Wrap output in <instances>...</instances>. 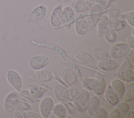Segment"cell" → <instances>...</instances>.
<instances>
[{
  "mask_svg": "<svg viewBox=\"0 0 134 118\" xmlns=\"http://www.w3.org/2000/svg\"><path fill=\"white\" fill-rule=\"evenodd\" d=\"M89 98L90 94L87 89L82 88L79 90L75 98L72 101V103L75 111L79 112L85 111Z\"/></svg>",
  "mask_w": 134,
  "mask_h": 118,
  "instance_id": "obj_1",
  "label": "cell"
},
{
  "mask_svg": "<svg viewBox=\"0 0 134 118\" xmlns=\"http://www.w3.org/2000/svg\"><path fill=\"white\" fill-rule=\"evenodd\" d=\"M19 99L20 95L17 91H12L7 95L4 101V108L8 114L11 115L14 112Z\"/></svg>",
  "mask_w": 134,
  "mask_h": 118,
  "instance_id": "obj_2",
  "label": "cell"
},
{
  "mask_svg": "<svg viewBox=\"0 0 134 118\" xmlns=\"http://www.w3.org/2000/svg\"><path fill=\"white\" fill-rule=\"evenodd\" d=\"M29 79L34 82L47 83L53 78V74L50 71L46 69H40L34 71L29 76Z\"/></svg>",
  "mask_w": 134,
  "mask_h": 118,
  "instance_id": "obj_3",
  "label": "cell"
},
{
  "mask_svg": "<svg viewBox=\"0 0 134 118\" xmlns=\"http://www.w3.org/2000/svg\"><path fill=\"white\" fill-rule=\"evenodd\" d=\"M51 58L45 55H37L32 57L29 60V67L34 70H37L44 68L50 61Z\"/></svg>",
  "mask_w": 134,
  "mask_h": 118,
  "instance_id": "obj_4",
  "label": "cell"
},
{
  "mask_svg": "<svg viewBox=\"0 0 134 118\" xmlns=\"http://www.w3.org/2000/svg\"><path fill=\"white\" fill-rule=\"evenodd\" d=\"M40 101L39 111L41 117L43 118H48L54 104L53 100L52 97L46 96Z\"/></svg>",
  "mask_w": 134,
  "mask_h": 118,
  "instance_id": "obj_5",
  "label": "cell"
},
{
  "mask_svg": "<svg viewBox=\"0 0 134 118\" xmlns=\"http://www.w3.org/2000/svg\"><path fill=\"white\" fill-rule=\"evenodd\" d=\"M47 13V7L44 5L41 4L36 7L31 11L28 19V23H33L42 20Z\"/></svg>",
  "mask_w": 134,
  "mask_h": 118,
  "instance_id": "obj_6",
  "label": "cell"
},
{
  "mask_svg": "<svg viewBox=\"0 0 134 118\" xmlns=\"http://www.w3.org/2000/svg\"><path fill=\"white\" fill-rule=\"evenodd\" d=\"M129 48L126 43L117 42L112 46L109 54L113 58H120L123 57Z\"/></svg>",
  "mask_w": 134,
  "mask_h": 118,
  "instance_id": "obj_7",
  "label": "cell"
},
{
  "mask_svg": "<svg viewBox=\"0 0 134 118\" xmlns=\"http://www.w3.org/2000/svg\"><path fill=\"white\" fill-rule=\"evenodd\" d=\"M61 77L69 87L74 84L78 78L75 71L73 69L68 66L64 67L62 69L61 73Z\"/></svg>",
  "mask_w": 134,
  "mask_h": 118,
  "instance_id": "obj_8",
  "label": "cell"
},
{
  "mask_svg": "<svg viewBox=\"0 0 134 118\" xmlns=\"http://www.w3.org/2000/svg\"><path fill=\"white\" fill-rule=\"evenodd\" d=\"M7 78L9 83L17 91H20L23 85V80L20 74L14 70H9L7 74Z\"/></svg>",
  "mask_w": 134,
  "mask_h": 118,
  "instance_id": "obj_9",
  "label": "cell"
},
{
  "mask_svg": "<svg viewBox=\"0 0 134 118\" xmlns=\"http://www.w3.org/2000/svg\"><path fill=\"white\" fill-rule=\"evenodd\" d=\"M97 68L103 71H109L117 69L119 64L110 58H105L99 61L97 63Z\"/></svg>",
  "mask_w": 134,
  "mask_h": 118,
  "instance_id": "obj_10",
  "label": "cell"
},
{
  "mask_svg": "<svg viewBox=\"0 0 134 118\" xmlns=\"http://www.w3.org/2000/svg\"><path fill=\"white\" fill-rule=\"evenodd\" d=\"M74 30L80 36L85 35L90 30V25L86 16L76 19L74 23Z\"/></svg>",
  "mask_w": 134,
  "mask_h": 118,
  "instance_id": "obj_11",
  "label": "cell"
},
{
  "mask_svg": "<svg viewBox=\"0 0 134 118\" xmlns=\"http://www.w3.org/2000/svg\"><path fill=\"white\" fill-rule=\"evenodd\" d=\"M62 6L58 5L54 8L51 12L50 23L54 29H58L62 25Z\"/></svg>",
  "mask_w": 134,
  "mask_h": 118,
  "instance_id": "obj_12",
  "label": "cell"
},
{
  "mask_svg": "<svg viewBox=\"0 0 134 118\" xmlns=\"http://www.w3.org/2000/svg\"><path fill=\"white\" fill-rule=\"evenodd\" d=\"M93 86V90L94 93L98 96H100L104 94L106 88V82L103 77L98 73L95 74V77Z\"/></svg>",
  "mask_w": 134,
  "mask_h": 118,
  "instance_id": "obj_13",
  "label": "cell"
},
{
  "mask_svg": "<svg viewBox=\"0 0 134 118\" xmlns=\"http://www.w3.org/2000/svg\"><path fill=\"white\" fill-rule=\"evenodd\" d=\"M76 60L80 63L87 67H93L94 61L93 57L87 52L79 51L75 55Z\"/></svg>",
  "mask_w": 134,
  "mask_h": 118,
  "instance_id": "obj_14",
  "label": "cell"
},
{
  "mask_svg": "<svg viewBox=\"0 0 134 118\" xmlns=\"http://www.w3.org/2000/svg\"><path fill=\"white\" fill-rule=\"evenodd\" d=\"M94 5V3L91 1L77 0L73 9L75 13L81 14L90 10Z\"/></svg>",
  "mask_w": 134,
  "mask_h": 118,
  "instance_id": "obj_15",
  "label": "cell"
},
{
  "mask_svg": "<svg viewBox=\"0 0 134 118\" xmlns=\"http://www.w3.org/2000/svg\"><path fill=\"white\" fill-rule=\"evenodd\" d=\"M104 93L105 100L112 107H114L119 102V98L117 94L112 89L110 85H108L106 87Z\"/></svg>",
  "mask_w": 134,
  "mask_h": 118,
  "instance_id": "obj_16",
  "label": "cell"
},
{
  "mask_svg": "<svg viewBox=\"0 0 134 118\" xmlns=\"http://www.w3.org/2000/svg\"><path fill=\"white\" fill-rule=\"evenodd\" d=\"M75 18V12L70 6H66L62 9V25L71 24Z\"/></svg>",
  "mask_w": 134,
  "mask_h": 118,
  "instance_id": "obj_17",
  "label": "cell"
},
{
  "mask_svg": "<svg viewBox=\"0 0 134 118\" xmlns=\"http://www.w3.org/2000/svg\"><path fill=\"white\" fill-rule=\"evenodd\" d=\"M121 12L119 9L116 7L110 8L108 12L109 27L113 29L121 18Z\"/></svg>",
  "mask_w": 134,
  "mask_h": 118,
  "instance_id": "obj_18",
  "label": "cell"
},
{
  "mask_svg": "<svg viewBox=\"0 0 134 118\" xmlns=\"http://www.w3.org/2000/svg\"><path fill=\"white\" fill-rule=\"evenodd\" d=\"M68 88L58 82H55L54 84V94L57 100L61 101L67 100Z\"/></svg>",
  "mask_w": 134,
  "mask_h": 118,
  "instance_id": "obj_19",
  "label": "cell"
},
{
  "mask_svg": "<svg viewBox=\"0 0 134 118\" xmlns=\"http://www.w3.org/2000/svg\"><path fill=\"white\" fill-rule=\"evenodd\" d=\"M97 36L98 37H101L110 28L109 20L107 15H103L100 16V19L97 24Z\"/></svg>",
  "mask_w": 134,
  "mask_h": 118,
  "instance_id": "obj_20",
  "label": "cell"
},
{
  "mask_svg": "<svg viewBox=\"0 0 134 118\" xmlns=\"http://www.w3.org/2000/svg\"><path fill=\"white\" fill-rule=\"evenodd\" d=\"M114 76L125 82H132L134 80V73L132 70L123 69L117 71L114 73Z\"/></svg>",
  "mask_w": 134,
  "mask_h": 118,
  "instance_id": "obj_21",
  "label": "cell"
},
{
  "mask_svg": "<svg viewBox=\"0 0 134 118\" xmlns=\"http://www.w3.org/2000/svg\"><path fill=\"white\" fill-rule=\"evenodd\" d=\"M99 99L96 95L90 97L86 104V110L91 116H92L95 111L99 107Z\"/></svg>",
  "mask_w": 134,
  "mask_h": 118,
  "instance_id": "obj_22",
  "label": "cell"
},
{
  "mask_svg": "<svg viewBox=\"0 0 134 118\" xmlns=\"http://www.w3.org/2000/svg\"><path fill=\"white\" fill-rule=\"evenodd\" d=\"M110 85L117 94L119 98H121L125 90V86L123 82L116 77L111 81Z\"/></svg>",
  "mask_w": 134,
  "mask_h": 118,
  "instance_id": "obj_23",
  "label": "cell"
},
{
  "mask_svg": "<svg viewBox=\"0 0 134 118\" xmlns=\"http://www.w3.org/2000/svg\"><path fill=\"white\" fill-rule=\"evenodd\" d=\"M92 53L94 57L98 60L105 58H111L109 53L107 51L96 46H92Z\"/></svg>",
  "mask_w": 134,
  "mask_h": 118,
  "instance_id": "obj_24",
  "label": "cell"
},
{
  "mask_svg": "<svg viewBox=\"0 0 134 118\" xmlns=\"http://www.w3.org/2000/svg\"><path fill=\"white\" fill-rule=\"evenodd\" d=\"M48 90V89L38 85H34L29 87V91L34 97L37 98H41Z\"/></svg>",
  "mask_w": 134,
  "mask_h": 118,
  "instance_id": "obj_25",
  "label": "cell"
},
{
  "mask_svg": "<svg viewBox=\"0 0 134 118\" xmlns=\"http://www.w3.org/2000/svg\"><path fill=\"white\" fill-rule=\"evenodd\" d=\"M52 112L54 114L57 118H65L67 114L65 108L62 102L54 104Z\"/></svg>",
  "mask_w": 134,
  "mask_h": 118,
  "instance_id": "obj_26",
  "label": "cell"
},
{
  "mask_svg": "<svg viewBox=\"0 0 134 118\" xmlns=\"http://www.w3.org/2000/svg\"><path fill=\"white\" fill-rule=\"evenodd\" d=\"M20 97L25 99L27 101L31 103H35L40 102V99L34 97L29 90L27 89H23L20 90Z\"/></svg>",
  "mask_w": 134,
  "mask_h": 118,
  "instance_id": "obj_27",
  "label": "cell"
},
{
  "mask_svg": "<svg viewBox=\"0 0 134 118\" xmlns=\"http://www.w3.org/2000/svg\"><path fill=\"white\" fill-rule=\"evenodd\" d=\"M95 78L90 77H84L82 78L80 80V82L82 86L87 89V90L92 91L93 90V86Z\"/></svg>",
  "mask_w": 134,
  "mask_h": 118,
  "instance_id": "obj_28",
  "label": "cell"
},
{
  "mask_svg": "<svg viewBox=\"0 0 134 118\" xmlns=\"http://www.w3.org/2000/svg\"><path fill=\"white\" fill-rule=\"evenodd\" d=\"M114 107L120 111L121 115V118L124 117L125 113L130 109V106L128 104V102L125 101L118 102Z\"/></svg>",
  "mask_w": 134,
  "mask_h": 118,
  "instance_id": "obj_29",
  "label": "cell"
},
{
  "mask_svg": "<svg viewBox=\"0 0 134 118\" xmlns=\"http://www.w3.org/2000/svg\"><path fill=\"white\" fill-rule=\"evenodd\" d=\"M106 41L110 43H114L117 40V35L116 32L113 29L109 28L103 35Z\"/></svg>",
  "mask_w": 134,
  "mask_h": 118,
  "instance_id": "obj_30",
  "label": "cell"
},
{
  "mask_svg": "<svg viewBox=\"0 0 134 118\" xmlns=\"http://www.w3.org/2000/svg\"><path fill=\"white\" fill-rule=\"evenodd\" d=\"M121 16L131 27H134V11L121 14Z\"/></svg>",
  "mask_w": 134,
  "mask_h": 118,
  "instance_id": "obj_31",
  "label": "cell"
},
{
  "mask_svg": "<svg viewBox=\"0 0 134 118\" xmlns=\"http://www.w3.org/2000/svg\"><path fill=\"white\" fill-rule=\"evenodd\" d=\"M115 0H95V4L100 7L102 10L108 8L113 2Z\"/></svg>",
  "mask_w": 134,
  "mask_h": 118,
  "instance_id": "obj_32",
  "label": "cell"
},
{
  "mask_svg": "<svg viewBox=\"0 0 134 118\" xmlns=\"http://www.w3.org/2000/svg\"><path fill=\"white\" fill-rule=\"evenodd\" d=\"M108 113L107 111L102 107H98L95 111L92 116L94 118H107Z\"/></svg>",
  "mask_w": 134,
  "mask_h": 118,
  "instance_id": "obj_33",
  "label": "cell"
},
{
  "mask_svg": "<svg viewBox=\"0 0 134 118\" xmlns=\"http://www.w3.org/2000/svg\"><path fill=\"white\" fill-rule=\"evenodd\" d=\"M31 108V106L30 105L29 103L26 100H25V99L20 97V99L18 103V105L16 107V109L22 110L26 111H28Z\"/></svg>",
  "mask_w": 134,
  "mask_h": 118,
  "instance_id": "obj_34",
  "label": "cell"
},
{
  "mask_svg": "<svg viewBox=\"0 0 134 118\" xmlns=\"http://www.w3.org/2000/svg\"><path fill=\"white\" fill-rule=\"evenodd\" d=\"M78 88L76 87H68L67 93V100L72 101L75 98L79 91Z\"/></svg>",
  "mask_w": 134,
  "mask_h": 118,
  "instance_id": "obj_35",
  "label": "cell"
},
{
  "mask_svg": "<svg viewBox=\"0 0 134 118\" xmlns=\"http://www.w3.org/2000/svg\"><path fill=\"white\" fill-rule=\"evenodd\" d=\"M61 102L65 107L66 112L68 114L71 115L74 113L75 110V108L74 107V106H73L72 101L64 100V101H62Z\"/></svg>",
  "mask_w": 134,
  "mask_h": 118,
  "instance_id": "obj_36",
  "label": "cell"
},
{
  "mask_svg": "<svg viewBox=\"0 0 134 118\" xmlns=\"http://www.w3.org/2000/svg\"><path fill=\"white\" fill-rule=\"evenodd\" d=\"M134 99V87L132 85L127 91L126 95L125 96L124 101L129 102L133 100Z\"/></svg>",
  "mask_w": 134,
  "mask_h": 118,
  "instance_id": "obj_37",
  "label": "cell"
},
{
  "mask_svg": "<svg viewBox=\"0 0 134 118\" xmlns=\"http://www.w3.org/2000/svg\"><path fill=\"white\" fill-rule=\"evenodd\" d=\"M125 60L130 62H134V49L133 48H129L126 52L125 55L123 56Z\"/></svg>",
  "mask_w": 134,
  "mask_h": 118,
  "instance_id": "obj_38",
  "label": "cell"
},
{
  "mask_svg": "<svg viewBox=\"0 0 134 118\" xmlns=\"http://www.w3.org/2000/svg\"><path fill=\"white\" fill-rule=\"evenodd\" d=\"M117 71L123 70V69H130V70H133L132 65L131 63L130 62L125 60L123 61V62L121 63V64H119V67L117 69Z\"/></svg>",
  "mask_w": 134,
  "mask_h": 118,
  "instance_id": "obj_39",
  "label": "cell"
},
{
  "mask_svg": "<svg viewBox=\"0 0 134 118\" xmlns=\"http://www.w3.org/2000/svg\"><path fill=\"white\" fill-rule=\"evenodd\" d=\"M107 117L110 118H121V115L120 111L114 108L108 113Z\"/></svg>",
  "mask_w": 134,
  "mask_h": 118,
  "instance_id": "obj_40",
  "label": "cell"
},
{
  "mask_svg": "<svg viewBox=\"0 0 134 118\" xmlns=\"http://www.w3.org/2000/svg\"><path fill=\"white\" fill-rule=\"evenodd\" d=\"M126 24V20L122 18H121V19L119 20V21L118 22V23L116 24V25L113 28V29L115 32L119 31L125 27Z\"/></svg>",
  "mask_w": 134,
  "mask_h": 118,
  "instance_id": "obj_41",
  "label": "cell"
},
{
  "mask_svg": "<svg viewBox=\"0 0 134 118\" xmlns=\"http://www.w3.org/2000/svg\"><path fill=\"white\" fill-rule=\"evenodd\" d=\"M14 117L15 118H28L27 112L25 111L17 109L14 113Z\"/></svg>",
  "mask_w": 134,
  "mask_h": 118,
  "instance_id": "obj_42",
  "label": "cell"
},
{
  "mask_svg": "<svg viewBox=\"0 0 134 118\" xmlns=\"http://www.w3.org/2000/svg\"><path fill=\"white\" fill-rule=\"evenodd\" d=\"M34 85H38V86H40L42 87H44L47 89H48L49 90H52V87L49 85V84H48L47 83H44V82H35L34 83L29 84L28 85V86L29 87L31 86H34Z\"/></svg>",
  "mask_w": 134,
  "mask_h": 118,
  "instance_id": "obj_43",
  "label": "cell"
},
{
  "mask_svg": "<svg viewBox=\"0 0 134 118\" xmlns=\"http://www.w3.org/2000/svg\"><path fill=\"white\" fill-rule=\"evenodd\" d=\"M52 74H53V78H54L55 80V81H56L57 82H58L59 83L61 84V85H63V86H65V87H69L68 85L65 83V82L62 79L61 77H59V76L56 73H52Z\"/></svg>",
  "mask_w": 134,
  "mask_h": 118,
  "instance_id": "obj_44",
  "label": "cell"
},
{
  "mask_svg": "<svg viewBox=\"0 0 134 118\" xmlns=\"http://www.w3.org/2000/svg\"><path fill=\"white\" fill-rule=\"evenodd\" d=\"M127 44L130 48H134V36L131 35L127 38Z\"/></svg>",
  "mask_w": 134,
  "mask_h": 118,
  "instance_id": "obj_45",
  "label": "cell"
},
{
  "mask_svg": "<svg viewBox=\"0 0 134 118\" xmlns=\"http://www.w3.org/2000/svg\"><path fill=\"white\" fill-rule=\"evenodd\" d=\"M28 118H41V116L33 111H28L27 112Z\"/></svg>",
  "mask_w": 134,
  "mask_h": 118,
  "instance_id": "obj_46",
  "label": "cell"
},
{
  "mask_svg": "<svg viewBox=\"0 0 134 118\" xmlns=\"http://www.w3.org/2000/svg\"><path fill=\"white\" fill-rule=\"evenodd\" d=\"M124 118H133L134 117V111L133 110H130V109L125 113Z\"/></svg>",
  "mask_w": 134,
  "mask_h": 118,
  "instance_id": "obj_47",
  "label": "cell"
},
{
  "mask_svg": "<svg viewBox=\"0 0 134 118\" xmlns=\"http://www.w3.org/2000/svg\"><path fill=\"white\" fill-rule=\"evenodd\" d=\"M53 117V118H57V116L54 115V114H53L52 112H51V113L50 114V115H49V117Z\"/></svg>",
  "mask_w": 134,
  "mask_h": 118,
  "instance_id": "obj_48",
  "label": "cell"
},
{
  "mask_svg": "<svg viewBox=\"0 0 134 118\" xmlns=\"http://www.w3.org/2000/svg\"><path fill=\"white\" fill-rule=\"evenodd\" d=\"M73 117L71 115V114H66L65 118H72Z\"/></svg>",
  "mask_w": 134,
  "mask_h": 118,
  "instance_id": "obj_49",
  "label": "cell"
},
{
  "mask_svg": "<svg viewBox=\"0 0 134 118\" xmlns=\"http://www.w3.org/2000/svg\"><path fill=\"white\" fill-rule=\"evenodd\" d=\"M87 1H92V0H87Z\"/></svg>",
  "mask_w": 134,
  "mask_h": 118,
  "instance_id": "obj_50",
  "label": "cell"
}]
</instances>
